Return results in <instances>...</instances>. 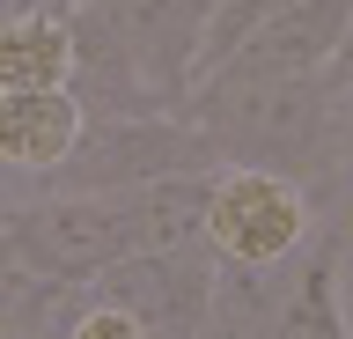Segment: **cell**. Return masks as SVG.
<instances>
[{"instance_id":"6da1fadb","label":"cell","mask_w":353,"mask_h":339,"mask_svg":"<svg viewBox=\"0 0 353 339\" xmlns=\"http://www.w3.org/2000/svg\"><path fill=\"white\" fill-rule=\"evenodd\" d=\"M339 89L346 74H250V67H214L184 96V118L214 140L221 162L243 170H280V177L339 192L353 162L339 148Z\"/></svg>"},{"instance_id":"7a4b0ae2","label":"cell","mask_w":353,"mask_h":339,"mask_svg":"<svg viewBox=\"0 0 353 339\" xmlns=\"http://www.w3.org/2000/svg\"><path fill=\"white\" fill-rule=\"evenodd\" d=\"M339 192L280 170H243L221 162L214 170V200H206V244L221 266H294L316 236Z\"/></svg>"},{"instance_id":"3957f363","label":"cell","mask_w":353,"mask_h":339,"mask_svg":"<svg viewBox=\"0 0 353 339\" xmlns=\"http://www.w3.org/2000/svg\"><path fill=\"white\" fill-rule=\"evenodd\" d=\"M0 229L8 244L44 273L81 288L103 266L132 258V206L125 192H52V184H22L0 200Z\"/></svg>"},{"instance_id":"277c9868","label":"cell","mask_w":353,"mask_h":339,"mask_svg":"<svg viewBox=\"0 0 353 339\" xmlns=\"http://www.w3.org/2000/svg\"><path fill=\"white\" fill-rule=\"evenodd\" d=\"M184 170H221L214 140L184 111H125V118H88L74 155L52 170V192H140V184L184 177Z\"/></svg>"},{"instance_id":"5b68a950","label":"cell","mask_w":353,"mask_h":339,"mask_svg":"<svg viewBox=\"0 0 353 339\" xmlns=\"http://www.w3.org/2000/svg\"><path fill=\"white\" fill-rule=\"evenodd\" d=\"M214 280H221L214 244L132 251V258H118V266L96 273V288H103L110 302H125L148 339H199L206 302H214Z\"/></svg>"},{"instance_id":"8992f818","label":"cell","mask_w":353,"mask_h":339,"mask_svg":"<svg viewBox=\"0 0 353 339\" xmlns=\"http://www.w3.org/2000/svg\"><path fill=\"white\" fill-rule=\"evenodd\" d=\"M103 15L125 52L140 59V74L154 81V96L184 111L199 67H206V30H214V0H88Z\"/></svg>"},{"instance_id":"52a82bcc","label":"cell","mask_w":353,"mask_h":339,"mask_svg":"<svg viewBox=\"0 0 353 339\" xmlns=\"http://www.w3.org/2000/svg\"><path fill=\"white\" fill-rule=\"evenodd\" d=\"M353 30V0H294L272 23H258L221 67H250V74H324L339 67Z\"/></svg>"},{"instance_id":"ba28073f","label":"cell","mask_w":353,"mask_h":339,"mask_svg":"<svg viewBox=\"0 0 353 339\" xmlns=\"http://www.w3.org/2000/svg\"><path fill=\"white\" fill-rule=\"evenodd\" d=\"M88 111L74 89H0V170L15 184L52 177L74 140H81Z\"/></svg>"},{"instance_id":"9c48e42d","label":"cell","mask_w":353,"mask_h":339,"mask_svg":"<svg viewBox=\"0 0 353 339\" xmlns=\"http://www.w3.org/2000/svg\"><path fill=\"white\" fill-rule=\"evenodd\" d=\"M302 258H309V251H302ZM302 258H294V266H221L199 339H272V332H280L287 295H294Z\"/></svg>"},{"instance_id":"30bf717a","label":"cell","mask_w":353,"mask_h":339,"mask_svg":"<svg viewBox=\"0 0 353 339\" xmlns=\"http://www.w3.org/2000/svg\"><path fill=\"white\" fill-rule=\"evenodd\" d=\"M272 339H353V317H346V236H339V229H324V236L309 244Z\"/></svg>"},{"instance_id":"8fae6325","label":"cell","mask_w":353,"mask_h":339,"mask_svg":"<svg viewBox=\"0 0 353 339\" xmlns=\"http://www.w3.org/2000/svg\"><path fill=\"white\" fill-rule=\"evenodd\" d=\"M74 81V23L66 8H30L0 23V89H66Z\"/></svg>"},{"instance_id":"7c38bea8","label":"cell","mask_w":353,"mask_h":339,"mask_svg":"<svg viewBox=\"0 0 353 339\" xmlns=\"http://www.w3.org/2000/svg\"><path fill=\"white\" fill-rule=\"evenodd\" d=\"M280 8H294V0H214V30H206V67H199V74H214L221 59H228V52H236V45H243V37H250L258 23H272Z\"/></svg>"},{"instance_id":"4fadbf2b","label":"cell","mask_w":353,"mask_h":339,"mask_svg":"<svg viewBox=\"0 0 353 339\" xmlns=\"http://www.w3.org/2000/svg\"><path fill=\"white\" fill-rule=\"evenodd\" d=\"M339 148H346V162H353V74H346V89H339Z\"/></svg>"},{"instance_id":"5bb4252c","label":"cell","mask_w":353,"mask_h":339,"mask_svg":"<svg viewBox=\"0 0 353 339\" xmlns=\"http://www.w3.org/2000/svg\"><path fill=\"white\" fill-rule=\"evenodd\" d=\"M30 8H59V0H0V23H15V15H30Z\"/></svg>"},{"instance_id":"9a60e30c","label":"cell","mask_w":353,"mask_h":339,"mask_svg":"<svg viewBox=\"0 0 353 339\" xmlns=\"http://www.w3.org/2000/svg\"><path fill=\"white\" fill-rule=\"evenodd\" d=\"M339 67H346V74H353V30H346V52H339Z\"/></svg>"},{"instance_id":"2e32d148","label":"cell","mask_w":353,"mask_h":339,"mask_svg":"<svg viewBox=\"0 0 353 339\" xmlns=\"http://www.w3.org/2000/svg\"><path fill=\"white\" fill-rule=\"evenodd\" d=\"M0 200H8V170H0Z\"/></svg>"}]
</instances>
